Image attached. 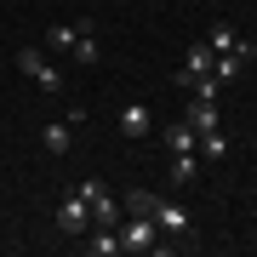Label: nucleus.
Returning <instances> with one entry per match:
<instances>
[{"label": "nucleus", "mask_w": 257, "mask_h": 257, "mask_svg": "<svg viewBox=\"0 0 257 257\" xmlns=\"http://www.w3.org/2000/svg\"><path fill=\"white\" fill-rule=\"evenodd\" d=\"M80 189V200L92 206V223H103V229H120V200H114V189L103 183V177H86V183H74Z\"/></svg>", "instance_id": "obj_1"}, {"label": "nucleus", "mask_w": 257, "mask_h": 257, "mask_svg": "<svg viewBox=\"0 0 257 257\" xmlns=\"http://www.w3.org/2000/svg\"><path fill=\"white\" fill-rule=\"evenodd\" d=\"M160 246V223L149 211H126L120 217V251H155Z\"/></svg>", "instance_id": "obj_2"}, {"label": "nucleus", "mask_w": 257, "mask_h": 257, "mask_svg": "<svg viewBox=\"0 0 257 257\" xmlns=\"http://www.w3.org/2000/svg\"><path fill=\"white\" fill-rule=\"evenodd\" d=\"M57 229H63V234H86V229H92V206L80 200V189H69L63 200H57Z\"/></svg>", "instance_id": "obj_3"}, {"label": "nucleus", "mask_w": 257, "mask_h": 257, "mask_svg": "<svg viewBox=\"0 0 257 257\" xmlns=\"http://www.w3.org/2000/svg\"><path fill=\"white\" fill-rule=\"evenodd\" d=\"M155 223H160L166 240H183V234H189V206H177V200H155Z\"/></svg>", "instance_id": "obj_4"}, {"label": "nucleus", "mask_w": 257, "mask_h": 257, "mask_svg": "<svg viewBox=\"0 0 257 257\" xmlns=\"http://www.w3.org/2000/svg\"><path fill=\"white\" fill-rule=\"evenodd\" d=\"M211 57H217V52H211L206 40H194V46L183 52V69H177V92H183V86L194 80V74H211Z\"/></svg>", "instance_id": "obj_5"}, {"label": "nucleus", "mask_w": 257, "mask_h": 257, "mask_svg": "<svg viewBox=\"0 0 257 257\" xmlns=\"http://www.w3.org/2000/svg\"><path fill=\"white\" fill-rule=\"evenodd\" d=\"M40 143H46V155H69V143H74V120H46L40 126Z\"/></svg>", "instance_id": "obj_6"}, {"label": "nucleus", "mask_w": 257, "mask_h": 257, "mask_svg": "<svg viewBox=\"0 0 257 257\" xmlns=\"http://www.w3.org/2000/svg\"><path fill=\"white\" fill-rule=\"evenodd\" d=\"M120 132H126V138H149V132H155L149 103H126V109H120Z\"/></svg>", "instance_id": "obj_7"}, {"label": "nucleus", "mask_w": 257, "mask_h": 257, "mask_svg": "<svg viewBox=\"0 0 257 257\" xmlns=\"http://www.w3.org/2000/svg\"><path fill=\"white\" fill-rule=\"evenodd\" d=\"M172 183H177V189L200 183V155H194V149H183V155H172Z\"/></svg>", "instance_id": "obj_8"}, {"label": "nucleus", "mask_w": 257, "mask_h": 257, "mask_svg": "<svg viewBox=\"0 0 257 257\" xmlns=\"http://www.w3.org/2000/svg\"><path fill=\"white\" fill-rule=\"evenodd\" d=\"M160 138H166V149H172V155H183V149H200V132H194L189 120H177V126H166Z\"/></svg>", "instance_id": "obj_9"}, {"label": "nucleus", "mask_w": 257, "mask_h": 257, "mask_svg": "<svg viewBox=\"0 0 257 257\" xmlns=\"http://www.w3.org/2000/svg\"><path fill=\"white\" fill-rule=\"evenodd\" d=\"M183 120H189L194 132H211V126H217V103H206V97H194L189 109H183Z\"/></svg>", "instance_id": "obj_10"}, {"label": "nucleus", "mask_w": 257, "mask_h": 257, "mask_svg": "<svg viewBox=\"0 0 257 257\" xmlns=\"http://www.w3.org/2000/svg\"><path fill=\"white\" fill-rule=\"evenodd\" d=\"M86 234H92V251H97V257H114V251H120V229H103V223H92Z\"/></svg>", "instance_id": "obj_11"}, {"label": "nucleus", "mask_w": 257, "mask_h": 257, "mask_svg": "<svg viewBox=\"0 0 257 257\" xmlns=\"http://www.w3.org/2000/svg\"><path fill=\"white\" fill-rule=\"evenodd\" d=\"M194 155H200V160H223V155H229V138L211 126V132H200V149H194Z\"/></svg>", "instance_id": "obj_12"}, {"label": "nucleus", "mask_w": 257, "mask_h": 257, "mask_svg": "<svg viewBox=\"0 0 257 257\" xmlns=\"http://www.w3.org/2000/svg\"><path fill=\"white\" fill-rule=\"evenodd\" d=\"M80 29H86V23H57L52 35H46V46H52V52H74V40H80Z\"/></svg>", "instance_id": "obj_13"}, {"label": "nucleus", "mask_w": 257, "mask_h": 257, "mask_svg": "<svg viewBox=\"0 0 257 257\" xmlns=\"http://www.w3.org/2000/svg\"><path fill=\"white\" fill-rule=\"evenodd\" d=\"M69 57H74V63H86V69L97 63V35H92V29H80V40H74V52H69Z\"/></svg>", "instance_id": "obj_14"}, {"label": "nucleus", "mask_w": 257, "mask_h": 257, "mask_svg": "<svg viewBox=\"0 0 257 257\" xmlns=\"http://www.w3.org/2000/svg\"><path fill=\"white\" fill-rule=\"evenodd\" d=\"M206 46H211V52H234V46H240V35H234L229 23H211V35H206Z\"/></svg>", "instance_id": "obj_15"}, {"label": "nucleus", "mask_w": 257, "mask_h": 257, "mask_svg": "<svg viewBox=\"0 0 257 257\" xmlns=\"http://www.w3.org/2000/svg\"><path fill=\"white\" fill-rule=\"evenodd\" d=\"M35 86H40V92H46V97H57V92H63V69L40 63V69H35Z\"/></svg>", "instance_id": "obj_16"}, {"label": "nucleus", "mask_w": 257, "mask_h": 257, "mask_svg": "<svg viewBox=\"0 0 257 257\" xmlns=\"http://www.w3.org/2000/svg\"><path fill=\"white\" fill-rule=\"evenodd\" d=\"M149 6H160V0H149Z\"/></svg>", "instance_id": "obj_17"}]
</instances>
